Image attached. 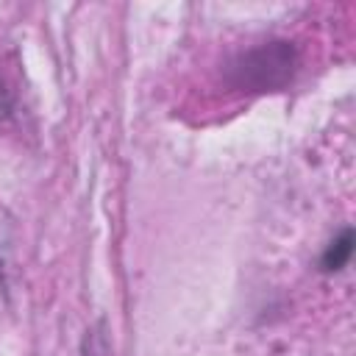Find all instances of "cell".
Returning <instances> with one entry per match:
<instances>
[{"mask_svg": "<svg viewBox=\"0 0 356 356\" xmlns=\"http://www.w3.org/2000/svg\"><path fill=\"white\" fill-rule=\"evenodd\" d=\"M83 353H86V356H106V342H103V337H97V334H95L92 339L86 337Z\"/></svg>", "mask_w": 356, "mask_h": 356, "instance_id": "3957f363", "label": "cell"}, {"mask_svg": "<svg viewBox=\"0 0 356 356\" xmlns=\"http://www.w3.org/2000/svg\"><path fill=\"white\" fill-rule=\"evenodd\" d=\"M353 256V228H342L339 236L328 242V248L320 256V270L323 273H339Z\"/></svg>", "mask_w": 356, "mask_h": 356, "instance_id": "7a4b0ae2", "label": "cell"}, {"mask_svg": "<svg viewBox=\"0 0 356 356\" xmlns=\"http://www.w3.org/2000/svg\"><path fill=\"white\" fill-rule=\"evenodd\" d=\"M298 67V53L289 42H267L242 53L231 64V83L236 89L267 92L284 86Z\"/></svg>", "mask_w": 356, "mask_h": 356, "instance_id": "6da1fadb", "label": "cell"}]
</instances>
